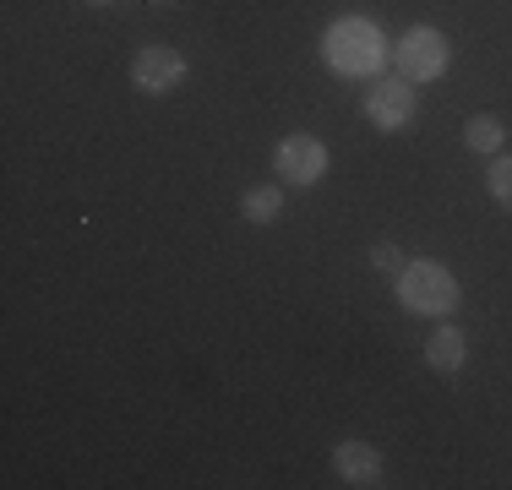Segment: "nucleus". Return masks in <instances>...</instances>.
Wrapping results in <instances>:
<instances>
[{
  "instance_id": "obj_1",
  "label": "nucleus",
  "mask_w": 512,
  "mask_h": 490,
  "mask_svg": "<svg viewBox=\"0 0 512 490\" xmlns=\"http://www.w3.org/2000/svg\"><path fill=\"white\" fill-rule=\"evenodd\" d=\"M463 289L453 278V267L436 262V256H409V267L398 273V305H404L409 316H436V322H447V316L458 311Z\"/></svg>"
},
{
  "instance_id": "obj_2",
  "label": "nucleus",
  "mask_w": 512,
  "mask_h": 490,
  "mask_svg": "<svg viewBox=\"0 0 512 490\" xmlns=\"http://www.w3.org/2000/svg\"><path fill=\"white\" fill-rule=\"evenodd\" d=\"M382 55H393V49H387L382 33H376L371 22H360V17H344V22H333V28L322 33V60L338 71V77H365V71L382 66Z\"/></svg>"
},
{
  "instance_id": "obj_3",
  "label": "nucleus",
  "mask_w": 512,
  "mask_h": 490,
  "mask_svg": "<svg viewBox=\"0 0 512 490\" xmlns=\"http://www.w3.org/2000/svg\"><path fill=\"white\" fill-rule=\"evenodd\" d=\"M393 66H398V77L414 82V88H425V82H436V77H447V66H453V44H447V33L442 28H409L404 39L393 44Z\"/></svg>"
},
{
  "instance_id": "obj_4",
  "label": "nucleus",
  "mask_w": 512,
  "mask_h": 490,
  "mask_svg": "<svg viewBox=\"0 0 512 490\" xmlns=\"http://www.w3.org/2000/svg\"><path fill=\"white\" fill-rule=\"evenodd\" d=\"M327 169H333V153H327V142L311 137V131H295V137H284L273 147V175L295 191H311Z\"/></svg>"
},
{
  "instance_id": "obj_5",
  "label": "nucleus",
  "mask_w": 512,
  "mask_h": 490,
  "mask_svg": "<svg viewBox=\"0 0 512 490\" xmlns=\"http://www.w3.org/2000/svg\"><path fill=\"white\" fill-rule=\"evenodd\" d=\"M186 55L180 49H169V44H142L137 55H131V88L137 93H148V98H164V93H175L180 82H186Z\"/></svg>"
},
{
  "instance_id": "obj_6",
  "label": "nucleus",
  "mask_w": 512,
  "mask_h": 490,
  "mask_svg": "<svg viewBox=\"0 0 512 490\" xmlns=\"http://www.w3.org/2000/svg\"><path fill=\"white\" fill-rule=\"evenodd\" d=\"M360 109L376 131H404L414 120V109H420V93H414V82H404V77H376L371 88H365Z\"/></svg>"
},
{
  "instance_id": "obj_7",
  "label": "nucleus",
  "mask_w": 512,
  "mask_h": 490,
  "mask_svg": "<svg viewBox=\"0 0 512 490\" xmlns=\"http://www.w3.org/2000/svg\"><path fill=\"white\" fill-rule=\"evenodd\" d=\"M333 474L344 485H355V490H376L387 480V458H382V447L349 436V441H338V447H333Z\"/></svg>"
},
{
  "instance_id": "obj_8",
  "label": "nucleus",
  "mask_w": 512,
  "mask_h": 490,
  "mask_svg": "<svg viewBox=\"0 0 512 490\" xmlns=\"http://www.w3.org/2000/svg\"><path fill=\"white\" fill-rule=\"evenodd\" d=\"M425 365H431L436 376H458L463 365H469V338H463L458 322H442L425 338Z\"/></svg>"
},
{
  "instance_id": "obj_9",
  "label": "nucleus",
  "mask_w": 512,
  "mask_h": 490,
  "mask_svg": "<svg viewBox=\"0 0 512 490\" xmlns=\"http://www.w3.org/2000/svg\"><path fill=\"white\" fill-rule=\"evenodd\" d=\"M284 180H267V186H246L240 191V213L251 218V224H278L284 218Z\"/></svg>"
},
{
  "instance_id": "obj_10",
  "label": "nucleus",
  "mask_w": 512,
  "mask_h": 490,
  "mask_svg": "<svg viewBox=\"0 0 512 490\" xmlns=\"http://www.w3.org/2000/svg\"><path fill=\"white\" fill-rule=\"evenodd\" d=\"M463 147L469 153H502L507 147V126H502V115H469L463 120Z\"/></svg>"
},
{
  "instance_id": "obj_11",
  "label": "nucleus",
  "mask_w": 512,
  "mask_h": 490,
  "mask_svg": "<svg viewBox=\"0 0 512 490\" xmlns=\"http://www.w3.org/2000/svg\"><path fill=\"white\" fill-rule=\"evenodd\" d=\"M485 191H491L496 207H512V153L491 158V169H485Z\"/></svg>"
},
{
  "instance_id": "obj_12",
  "label": "nucleus",
  "mask_w": 512,
  "mask_h": 490,
  "mask_svg": "<svg viewBox=\"0 0 512 490\" xmlns=\"http://www.w3.org/2000/svg\"><path fill=\"white\" fill-rule=\"evenodd\" d=\"M371 267H376V273H387V278H398V273L409 267V256L398 251L393 240H376V245H371Z\"/></svg>"
},
{
  "instance_id": "obj_13",
  "label": "nucleus",
  "mask_w": 512,
  "mask_h": 490,
  "mask_svg": "<svg viewBox=\"0 0 512 490\" xmlns=\"http://www.w3.org/2000/svg\"><path fill=\"white\" fill-rule=\"evenodd\" d=\"M88 6H99V11H104V6H115V0H88Z\"/></svg>"
},
{
  "instance_id": "obj_14",
  "label": "nucleus",
  "mask_w": 512,
  "mask_h": 490,
  "mask_svg": "<svg viewBox=\"0 0 512 490\" xmlns=\"http://www.w3.org/2000/svg\"><path fill=\"white\" fill-rule=\"evenodd\" d=\"M148 6H169V0H148Z\"/></svg>"
}]
</instances>
